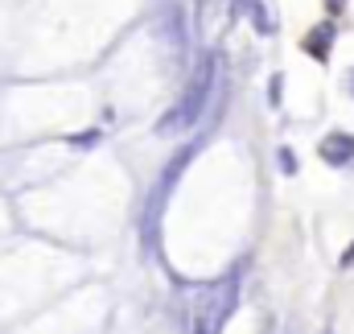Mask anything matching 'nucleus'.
Returning <instances> with one entry per match:
<instances>
[{
    "mask_svg": "<svg viewBox=\"0 0 354 334\" xmlns=\"http://www.w3.org/2000/svg\"><path fill=\"white\" fill-rule=\"evenodd\" d=\"M322 153H326L334 166H338V161H351V157H354V141H351V137H330Z\"/></svg>",
    "mask_w": 354,
    "mask_h": 334,
    "instance_id": "nucleus-1",
    "label": "nucleus"
},
{
    "mask_svg": "<svg viewBox=\"0 0 354 334\" xmlns=\"http://www.w3.org/2000/svg\"><path fill=\"white\" fill-rule=\"evenodd\" d=\"M351 87H354V75H351Z\"/></svg>",
    "mask_w": 354,
    "mask_h": 334,
    "instance_id": "nucleus-2",
    "label": "nucleus"
}]
</instances>
